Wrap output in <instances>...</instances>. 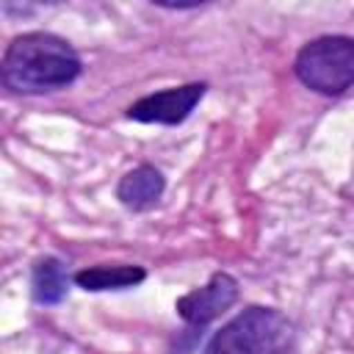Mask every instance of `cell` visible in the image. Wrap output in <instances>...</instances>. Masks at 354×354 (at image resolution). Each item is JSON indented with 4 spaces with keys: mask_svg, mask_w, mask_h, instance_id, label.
Segmentation results:
<instances>
[{
    "mask_svg": "<svg viewBox=\"0 0 354 354\" xmlns=\"http://www.w3.org/2000/svg\"><path fill=\"white\" fill-rule=\"evenodd\" d=\"M83 72L75 47L47 30H28L8 41L0 80L14 94H44L75 83Z\"/></svg>",
    "mask_w": 354,
    "mask_h": 354,
    "instance_id": "1",
    "label": "cell"
},
{
    "mask_svg": "<svg viewBox=\"0 0 354 354\" xmlns=\"http://www.w3.org/2000/svg\"><path fill=\"white\" fill-rule=\"evenodd\" d=\"M163 191H166V177L160 174V169L141 163L127 174H122L116 185V199L130 210H149L163 196Z\"/></svg>",
    "mask_w": 354,
    "mask_h": 354,
    "instance_id": "6",
    "label": "cell"
},
{
    "mask_svg": "<svg viewBox=\"0 0 354 354\" xmlns=\"http://www.w3.org/2000/svg\"><path fill=\"white\" fill-rule=\"evenodd\" d=\"M296 77L315 94L337 97L354 86V36H318L293 61Z\"/></svg>",
    "mask_w": 354,
    "mask_h": 354,
    "instance_id": "3",
    "label": "cell"
},
{
    "mask_svg": "<svg viewBox=\"0 0 354 354\" xmlns=\"http://www.w3.org/2000/svg\"><path fill=\"white\" fill-rule=\"evenodd\" d=\"M205 91H207V83H185V86L147 94L127 108V119L141 124H180L191 116V111L199 105Z\"/></svg>",
    "mask_w": 354,
    "mask_h": 354,
    "instance_id": "5",
    "label": "cell"
},
{
    "mask_svg": "<svg viewBox=\"0 0 354 354\" xmlns=\"http://www.w3.org/2000/svg\"><path fill=\"white\" fill-rule=\"evenodd\" d=\"M144 279H147V271L141 266H91L75 274V285L91 293L136 288Z\"/></svg>",
    "mask_w": 354,
    "mask_h": 354,
    "instance_id": "7",
    "label": "cell"
},
{
    "mask_svg": "<svg viewBox=\"0 0 354 354\" xmlns=\"http://www.w3.org/2000/svg\"><path fill=\"white\" fill-rule=\"evenodd\" d=\"M235 299H238V279L227 271H216L202 288H194L185 296H180L174 310L196 332L205 329L210 321H216L224 310H230Z\"/></svg>",
    "mask_w": 354,
    "mask_h": 354,
    "instance_id": "4",
    "label": "cell"
},
{
    "mask_svg": "<svg viewBox=\"0 0 354 354\" xmlns=\"http://www.w3.org/2000/svg\"><path fill=\"white\" fill-rule=\"evenodd\" d=\"M202 354H296V326L282 310L252 304L230 318Z\"/></svg>",
    "mask_w": 354,
    "mask_h": 354,
    "instance_id": "2",
    "label": "cell"
},
{
    "mask_svg": "<svg viewBox=\"0 0 354 354\" xmlns=\"http://www.w3.org/2000/svg\"><path fill=\"white\" fill-rule=\"evenodd\" d=\"M66 290H69L66 266L58 257H41V260H36L33 274H30L33 301L36 304H44V307H53V304H61L64 301Z\"/></svg>",
    "mask_w": 354,
    "mask_h": 354,
    "instance_id": "8",
    "label": "cell"
}]
</instances>
